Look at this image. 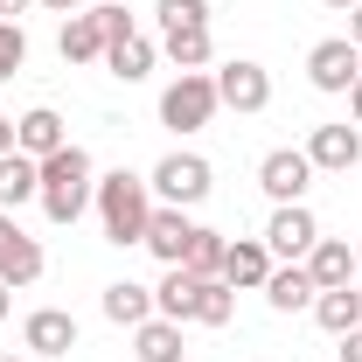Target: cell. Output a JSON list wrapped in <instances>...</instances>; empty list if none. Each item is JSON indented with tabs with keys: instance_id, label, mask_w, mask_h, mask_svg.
<instances>
[{
	"instance_id": "9",
	"label": "cell",
	"mask_w": 362,
	"mask_h": 362,
	"mask_svg": "<svg viewBox=\"0 0 362 362\" xmlns=\"http://www.w3.org/2000/svg\"><path fill=\"white\" fill-rule=\"evenodd\" d=\"M42 279V244L0 209V286H35Z\"/></svg>"
},
{
	"instance_id": "31",
	"label": "cell",
	"mask_w": 362,
	"mask_h": 362,
	"mask_svg": "<svg viewBox=\"0 0 362 362\" xmlns=\"http://www.w3.org/2000/svg\"><path fill=\"white\" fill-rule=\"evenodd\" d=\"M349 42L362 49V0H356V7H349Z\"/></svg>"
},
{
	"instance_id": "20",
	"label": "cell",
	"mask_w": 362,
	"mask_h": 362,
	"mask_svg": "<svg viewBox=\"0 0 362 362\" xmlns=\"http://www.w3.org/2000/svg\"><path fill=\"white\" fill-rule=\"evenodd\" d=\"M195 286H202V279H195L188 265H168V279L153 286V314L160 320H188L195 314Z\"/></svg>"
},
{
	"instance_id": "21",
	"label": "cell",
	"mask_w": 362,
	"mask_h": 362,
	"mask_svg": "<svg viewBox=\"0 0 362 362\" xmlns=\"http://www.w3.org/2000/svg\"><path fill=\"white\" fill-rule=\"evenodd\" d=\"M133 356L139 362H181V320H139L133 327Z\"/></svg>"
},
{
	"instance_id": "16",
	"label": "cell",
	"mask_w": 362,
	"mask_h": 362,
	"mask_svg": "<svg viewBox=\"0 0 362 362\" xmlns=\"http://www.w3.org/2000/svg\"><path fill=\"white\" fill-rule=\"evenodd\" d=\"M14 146H21L28 160H49V153H56V146H70V139H63V119H56L49 105H35V112H21V119H14Z\"/></svg>"
},
{
	"instance_id": "38",
	"label": "cell",
	"mask_w": 362,
	"mask_h": 362,
	"mask_svg": "<svg viewBox=\"0 0 362 362\" xmlns=\"http://www.w3.org/2000/svg\"><path fill=\"white\" fill-rule=\"evenodd\" d=\"M0 362H14V356H0Z\"/></svg>"
},
{
	"instance_id": "13",
	"label": "cell",
	"mask_w": 362,
	"mask_h": 362,
	"mask_svg": "<svg viewBox=\"0 0 362 362\" xmlns=\"http://www.w3.org/2000/svg\"><path fill=\"white\" fill-rule=\"evenodd\" d=\"M56 49H63V63H105V49H112L105 14H98V7L70 14V21H63V35H56Z\"/></svg>"
},
{
	"instance_id": "24",
	"label": "cell",
	"mask_w": 362,
	"mask_h": 362,
	"mask_svg": "<svg viewBox=\"0 0 362 362\" xmlns=\"http://www.w3.org/2000/svg\"><path fill=\"white\" fill-rule=\"evenodd\" d=\"M230 314H237V286H230V279H202V286H195V314H188V320H202V327H230Z\"/></svg>"
},
{
	"instance_id": "15",
	"label": "cell",
	"mask_w": 362,
	"mask_h": 362,
	"mask_svg": "<svg viewBox=\"0 0 362 362\" xmlns=\"http://www.w3.org/2000/svg\"><path fill=\"white\" fill-rule=\"evenodd\" d=\"M35 195H42V160H28L21 146H14V153H0V209L14 216V209H21V202H35Z\"/></svg>"
},
{
	"instance_id": "37",
	"label": "cell",
	"mask_w": 362,
	"mask_h": 362,
	"mask_svg": "<svg viewBox=\"0 0 362 362\" xmlns=\"http://www.w3.org/2000/svg\"><path fill=\"white\" fill-rule=\"evenodd\" d=\"M356 272H362V251H356Z\"/></svg>"
},
{
	"instance_id": "18",
	"label": "cell",
	"mask_w": 362,
	"mask_h": 362,
	"mask_svg": "<svg viewBox=\"0 0 362 362\" xmlns=\"http://www.w3.org/2000/svg\"><path fill=\"white\" fill-rule=\"evenodd\" d=\"M300 265L314 272V286H320V293H334V286H349V279H356V251H349L341 237H320V244L307 251V258H300Z\"/></svg>"
},
{
	"instance_id": "17",
	"label": "cell",
	"mask_w": 362,
	"mask_h": 362,
	"mask_svg": "<svg viewBox=\"0 0 362 362\" xmlns=\"http://www.w3.org/2000/svg\"><path fill=\"white\" fill-rule=\"evenodd\" d=\"M265 300L279 307V314H300V307H314V300H320V286H314V272H307V265H272Z\"/></svg>"
},
{
	"instance_id": "6",
	"label": "cell",
	"mask_w": 362,
	"mask_h": 362,
	"mask_svg": "<svg viewBox=\"0 0 362 362\" xmlns=\"http://www.w3.org/2000/svg\"><path fill=\"white\" fill-rule=\"evenodd\" d=\"M314 244H320V223H314L307 202H279V209H272V223H265V251H272V258L300 265Z\"/></svg>"
},
{
	"instance_id": "22",
	"label": "cell",
	"mask_w": 362,
	"mask_h": 362,
	"mask_svg": "<svg viewBox=\"0 0 362 362\" xmlns=\"http://www.w3.org/2000/svg\"><path fill=\"white\" fill-rule=\"evenodd\" d=\"M105 70H112V77H119V84H139V77H146V70H153V42H146V35H119V42L105 49Z\"/></svg>"
},
{
	"instance_id": "23",
	"label": "cell",
	"mask_w": 362,
	"mask_h": 362,
	"mask_svg": "<svg viewBox=\"0 0 362 362\" xmlns=\"http://www.w3.org/2000/svg\"><path fill=\"white\" fill-rule=\"evenodd\" d=\"M314 320L327 327V334H349V327H362V293H356V286H334V293H320V300H314Z\"/></svg>"
},
{
	"instance_id": "28",
	"label": "cell",
	"mask_w": 362,
	"mask_h": 362,
	"mask_svg": "<svg viewBox=\"0 0 362 362\" xmlns=\"http://www.w3.org/2000/svg\"><path fill=\"white\" fill-rule=\"evenodd\" d=\"M21 63H28V35H21V21H0V84H7Z\"/></svg>"
},
{
	"instance_id": "10",
	"label": "cell",
	"mask_w": 362,
	"mask_h": 362,
	"mask_svg": "<svg viewBox=\"0 0 362 362\" xmlns=\"http://www.w3.org/2000/svg\"><path fill=\"white\" fill-rule=\"evenodd\" d=\"M160 265H181L188 258V244H195V223H188V209H175V202H153V216H146V237H139Z\"/></svg>"
},
{
	"instance_id": "30",
	"label": "cell",
	"mask_w": 362,
	"mask_h": 362,
	"mask_svg": "<svg viewBox=\"0 0 362 362\" xmlns=\"http://www.w3.org/2000/svg\"><path fill=\"white\" fill-rule=\"evenodd\" d=\"M35 7H49V14H63V21H70V14H84V0H35Z\"/></svg>"
},
{
	"instance_id": "8",
	"label": "cell",
	"mask_w": 362,
	"mask_h": 362,
	"mask_svg": "<svg viewBox=\"0 0 362 362\" xmlns=\"http://www.w3.org/2000/svg\"><path fill=\"white\" fill-rule=\"evenodd\" d=\"M216 98H223L230 112H265V105H272V77H265V63H251V56H230L223 70H216Z\"/></svg>"
},
{
	"instance_id": "2",
	"label": "cell",
	"mask_w": 362,
	"mask_h": 362,
	"mask_svg": "<svg viewBox=\"0 0 362 362\" xmlns=\"http://www.w3.org/2000/svg\"><path fill=\"white\" fill-rule=\"evenodd\" d=\"M90 209H98L105 237L126 251V244H139V237H146L153 188H146V175H126V168H112V175H98V195H90Z\"/></svg>"
},
{
	"instance_id": "34",
	"label": "cell",
	"mask_w": 362,
	"mask_h": 362,
	"mask_svg": "<svg viewBox=\"0 0 362 362\" xmlns=\"http://www.w3.org/2000/svg\"><path fill=\"white\" fill-rule=\"evenodd\" d=\"M349 105H356V126H362V77H356V90H349Z\"/></svg>"
},
{
	"instance_id": "5",
	"label": "cell",
	"mask_w": 362,
	"mask_h": 362,
	"mask_svg": "<svg viewBox=\"0 0 362 362\" xmlns=\"http://www.w3.org/2000/svg\"><path fill=\"white\" fill-rule=\"evenodd\" d=\"M258 188H265L272 202H307V188H314L307 146H272L265 160H258Z\"/></svg>"
},
{
	"instance_id": "36",
	"label": "cell",
	"mask_w": 362,
	"mask_h": 362,
	"mask_svg": "<svg viewBox=\"0 0 362 362\" xmlns=\"http://www.w3.org/2000/svg\"><path fill=\"white\" fill-rule=\"evenodd\" d=\"M327 7H341V14H349V7H356V0H327Z\"/></svg>"
},
{
	"instance_id": "12",
	"label": "cell",
	"mask_w": 362,
	"mask_h": 362,
	"mask_svg": "<svg viewBox=\"0 0 362 362\" xmlns=\"http://www.w3.org/2000/svg\"><path fill=\"white\" fill-rule=\"evenodd\" d=\"M21 341H28L35 356H70V349H77V314H63V307H35V314L21 320Z\"/></svg>"
},
{
	"instance_id": "14",
	"label": "cell",
	"mask_w": 362,
	"mask_h": 362,
	"mask_svg": "<svg viewBox=\"0 0 362 362\" xmlns=\"http://www.w3.org/2000/svg\"><path fill=\"white\" fill-rule=\"evenodd\" d=\"M223 279L237 286V293H265V279H272V251H265V237H237L223 251Z\"/></svg>"
},
{
	"instance_id": "33",
	"label": "cell",
	"mask_w": 362,
	"mask_h": 362,
	"mask_svg": "<svg viewBox=\"0 0 362 362\" xmlns=\"http://www.w3.org/2000/svg\"><path fill=\"white\" fill-rule=\"evenodd\" d=\"M0 153H14V119L0 112Z\"/></svg>"
},
{
	"instance_id": "7",
	"label": "cell",
	"mask_w": 362,
	"mask_h": 362,
	"mask_svg": "<svg viewBox=\"0 0 362 362\" xmlns=\"http://www.w3.org/2000/svg\"><path fill=\"white\" fill-rule=\"evenodd\" d=\"M356 77H362V49L349 42V35H327V42H314V56H307V84L314 90H356Z\"/></svg>"
},
{
	"instance_id": "19",
	"label": "cell",
	"mask_w": 362,
	"mask_h": 362,
	"mask_svg": "<svg viewBox=\"0 0 362 362\" xmlns=\"http://www.w3.org/2000/svg\"><path fill=\"white\" fill-rule=\"evenodd\" d=\"M105 320H112V327H139V320H153V286L112 279V286H105Z\"/></svg>"
},
{
	"instance_id": "4",
	"label": "cell",
	"mask_w": 362,
	"mask_h": 362,
	"mask_svg": "<svg viewBox=\"0 0 362 362\" xmlns=\"http://www.w3.org/2000/svg\"><path fill=\"white\" fill-rule=\"evenodd\" d=\"M146 188H153V202L195 209V202H209V188H216V168H209L202 153H168V160L146 175Z\"/></svg>"
},
{
	"instance_id": "29",
	"label": "cell",
	"mask_w": 362,
	"mask_h": 362,
	"mask_svg": "<svg viewBox=\"0 0 362 362\" xmlns=\"http://www.w3.org/2000/svg\"><path fill=\"white\" fill-rule=\"evenodd\" d=\"M341 341V362H362V327H349V334H334Z\"/></svg>"
},
{
	"instance_id": "27",
	"label": "cell",
	"mask_w": 362,
	"mask_h": 362,
	"mask_svg": "<svg viewBox=\"0 0 362 362\" xmlns=\"http://www.w3.org/2000/svg\"><path fill=\"white\" fill-rule=\"evenodd\" d=\"M168 28H209V0H160V35Z\"/></svg>"
},
{
	"instance_id": "35",
	"label": "cell",
	"mask_w": 362,
	"mask_h": 362,
	"mask_svg": "<svg viewBox=\"0 0 362 362\" xmlns=\"http://www.w3.org/2000/svg\"><path fill=\"white\" fill-rule=\"evenodd\" d=\"M7 307H14V286H0V320H7Z\"/></svg>"
},
{
	"instance_id": "32",
	"label": "cell",
	"mask_w": 362,
	"mask_h": 362,
	"mask_svg": "<svg viewBox=\"0 0 362 362\" xmlns=\"http://www.w3.org/2000/svg\"><path fill=\"white\" fill-rule=\"evenodd\" d=\"M21 7H35V0H0V21H21Z\"/></svg>"
},
{
	"instance_id": "3",
	"label": "cell",
	"mask_w": 362,
	"mask_h": 362,
	"mask_svg": "<svg viewBox=\"0 0 362 362\" xmlns=\"http://www.w3.org/2000/svg\"><path fill=\"white\" fill-rule=\"evenodd\" d=\"M216 112H223V98H216V77L209 70H181L175 84L160 90V126L168 133H202Z\"/></svg>"
},
{
	"instance_id": "1",
	"label": "cell",
	"mask_w": 362,
	"mask_h": 362,
	"mask_svg": "<svg viewBox=\"0 0 362 362\" xmlns=\"http://www.w3.org/2000/svg\"><path fill=\"white\" fill-rule=\"evenodd\" d=\"M90 195H98V168H90V153L77 146V139L56 146V153L42 160V195H35L42 216H49V223H77V216L90 209Z\"/></svg>"
},
{
	"instance_id": "11",
	"label": "cell",
	"mask_w": 362,
	"mask_h": 362,
	"mask_svg": "<svg viewBox=\"0 0 362 362\" xmlns=\"http://www.w3.org/2000/svg\"><path fill=\"white\" fill-rule=\"evenodd\" d=\"M307 160H314V175H349L362 160V126H314Z\"/></svg>"
},
{
	"instance_id": "26",
	"label": "cell",
	"mask_w": 362,
	"mask_h": 362,
	"mask_svg": "<svg viewBox=\"0 0 362 362\" xmlns=\"http://www.w3.org/2000/svg\"><path fill=\"white\" fill-rule=\"evenodd\" d=\"M223 251H230V244L216 237V230L195 223V244H188V258H181V265L195 272V279H223Z\"/></svg>"
},
{
	"instance_id": "25",
	"label": "cell",
	"mask_w": 362,
	"mask_h": 362,
	"mask_svg": "<svg viewBox=\"0 0 362 362\" xmlns=\"http://www.w3.org/2000/svg\"><path fill=\"white\" fill-rule=\"evenodd\" d=\"M160 49H168V63H175V70H202L216 42H209V28H168Z\"/></svg>"
}]
</instances>
